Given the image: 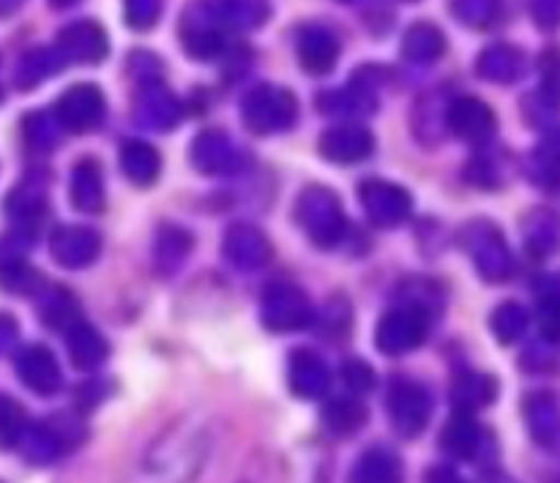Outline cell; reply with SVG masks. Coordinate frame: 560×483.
Here are the masks:
<instances>
[{
	"mask_svg": "<svg viewBox=\"0 0 560 483\" xmlns=\"http://www.w3.org/2000/svg\"><path fill=\"white\" fill-rule=\"evenodd\" d=\"M558 14H560V5L552 3V0H550V3H536V9H534L536 22H539L545 31H552V27H556Z\"/></svg>",
	"mask_w": 560,
	"mask_h": 483,
	"instance_id": "obj_45",
	"label": "cell"
},
{
	"mask_svg": "<svg viewBox=\"0 0 560 483\" xmlns=\"http://www.w3.org/2000/svg\"><path fill=\"white\" fill-rule=\"evenodd\" d=\"M49 255L58 266L77 271V268H88L96 262L102 255V235L82 224H63L49 238Z\"/></svg>",
	"mask_w": 560,
	"mask_h": 483,
	"instance_id": "obj_11",
	"label": "cell"
},
{
	"mask_svg": "<svg viewBox=\"0 0 560 483\" xmlns=\"http://www.w3.org/2000/svg\"><path fill=\"white\" fill-rule=\"evenodd\" d=\"M195 249V238L186 229L175 227V224H164L156 235V246H153V260L162 273H175L186 262V257Z\"/></svg>",
	"mask_w": 560,
	"mask_h": 483,
	"instance_id": "obj_28",
	"label": "cell"
},
{
	"mask_svg": "<svg viewBox=\"0 0 560 483\" xmlns=\"http://www.w3.org/2000/svg\"><path fill=\"white\" fill-rule=\"evenodd\" d=\"M290 391L301 399H320L331 386L328 366L312 350H295L288 366Z\"/></svg>",
	"mask_w": 560,
	"mask_h": 483,
	"instance_id": "obj_17",
	"label": "cell"
},
{
	"mask_svg": "<svg viewBox=\"0 0 560 483\" xmlns=\"http://www.w3.org/2000/svg\"><path fill=\"white\" fill-rule=\"evenodd\" d=\"M295 222L320 249H334L348 233V219L339 197L328 186H306L295 200Z\"/></svg>",
	"mask_w": 560,
	"mask_h": 483,
	"instance_id": "obj_1",
	"label": "cell"
},
{
	"mask_svg": "<svg viewBox=\"0 0 560 483\" xmlns=\"http://www.w3.org/2000/svg\"><path fill=\"white\" fill-rule=\"evenodd\" d=\"M124 16L135 31H151L159 16H162V3H156V0H129Z\"/></svg>",
	"mask_w": 560,
	"mask_h": 483,
	"instance_id": "obj_38",
	"label": "cell"
},
{
	"mask_svg": "<svg viewBox=\"0 0 560 483\" xmlns=\"http://www.w3.org/2000/svg\"><path fill=\"white\" fill-rule=\"evenodd\" d=\"M550 287L541 293L539 298V326L541 333H545L547 342H556L558 339V293H556V282L547 279Z\"/></svg>",
	"mask_w": 560,
	"mask_h": 483,
	"instance_id": "obj_39",
	"label": "cell"
},
{
	"mask_svg": "<svg viewBox=\"0 0 560 483\" xmlns=\"http://www.w3.org/2000/svg\"><path fill=\"white\" fill-rule=\"evenodd\" d=\"M27 137H31L33 145L38 148H52L58 145L60 140V126L52 115H44V113H33L27 118Z\"/></svg>",
	"mask_w": 560,
	"mask_h": 483,
	"instance_id": "obj_37",
	"label": "cell"
},
{
	"mask_svg": "<svg viewBox=\"0 0 560 483\" xmlns=\"http://www.w3.org/2000/svg\"><path fill=\"white\" fill-rule=\"evenodd\" d=\"M366 419H370V413H366L361 399L339 397L331 399V402L326 404V410H323V424H326L334 435H353L361 426H366Z\"/></svg>",
	"mask_w": 560,
	"mask_h": 483,
	"instance_id": "obj_31",
	"label": "cell"
},
{
	"mask_svg": "<svg viewBox=\"0 0 560 483\" xmlns=\"http://www.w3.org/2000/svg\"><path fill=\"white\" fill-rule=\"evenodd\" d=\"M71 202L82 213H98L104 208V175L96 158H80L71 169Z\"/></svg>",
	"mask_w": 560,
	"mask_h": 483,
	"instance_id": "obj_20",
	"label": "cell"
},
{
	"mask_svg": "<svg viewBox=\"0 0 560 483\" xmlns=\"http://www.w3.org/2000/svg\"><path fill=\"white\" fill-rule=\"evenodd\" d=\"M525 421H528V429L534 435V440L545 448H556L558 432H560V415L558 404L550 393H539V397H530V402L525 404Z\"/></svg>",
	"mask_w": 560,
	"mask_h": 483,
	"instance_id": "obj_29",
	"label": "cell"
},
{
	"mask_svg": "<svg viewBox=\"0 0 560 483\" xmlns=\"http://www.w3.org/2000/svg\"><path fill=\"white\" fill-rule=\"evenodd\" d=\"M481 446V426L476 415L454 413L441 432V448L452 459H474Z\"/></svg>",
	"mask_w": 560,
	"mask_h": 483,
	"instance_id": "obj_23",
	"label": "cell"
},
{
	"mask_svg": "<svg viewBox=\"0 0 560 483\" xmlns=\"http://www.w3.org/2000/svg\"><path fill=\"white\" fill-rule=\"evenodd\" d=\"M25 432V421H22V408L11 399L0 397V437L5 443H16Z\"/></svg>",
	"mask_w": 560,
	"mask_h": 483,
	"instance_id": "obj_41",
	"label": "cell"
},
{
	"mask_svg": "<svg viewBox=\"0 0 560 483\" xmlns=\"http://www.w3.org/2000/svg\"><path fill=\"white\" fill-rule=\"evenodd\" d=\"M427 322H430V315H424V311L408 304L386 311L381 317V322H377L375 331L377 350L386 355L410 353V350H416L424 342Z\"/></svg>",
	"mask_w": 560,
	"mask_h": 483,
	"instance_id": "obj_5",
	"label": "cell"
},
{
	"mask_svg": "<svg viewBox=\"0 0 560 483\" xmlns=\"http://www.w3.org/2000/svg\"><path fill=\"white\" fill-rule=\"evenodd\" d=\"M312 304L306 293L295 284L277 282L262 295V322L273 333H293L310 326Z\"/></svg>",
	"mask_w": 560,
	"mask_h": 483,
	"instance_id": "obj_4",
	"label": "cell"
},
{
	"mask_svg": "<svg viewBox=\"0 0 560 483\" xmlns=\"http://www.w3.org/2000/svg\"><path fill=\"white\" fill-rule=\"evenodd\" d=\"M427 483H465L452 468H435L427 473Z\"/></svg>",
	"mask_w": 560,
	"mask_h": 483,
	"instance_id": "obj_46",
	"label": "cell"
},
{
	"mask_svg": "<svg viewBox=\"0 0 560 483\" xmlns=\"http://www.w3.org/2000/svg\"><path fill=\"white\" fill-rule=\"evenodd\" d=\"M525 69V58L517 47L492 44L476 60V71L487 82H514Z\"/></svg>",
	"mask_w": 560,
	"mask_h": 483,
	"instance_id": "obj_26",
	"label": "cell"
},
{
	"mask_svg": "<svg viewBox=\"0 0 560 483\" xmlns=\"http://www.w3.org/2000/svg\"><path fill=\"white\" fill-rule=\"evenodd\" d=\"M463 244L485 282H506L514 271L512 251L501 229L490 222H470L463 233Z\"/></svg>",
	"mask_w": 560,
	"mask_h": 483,
	"instance_id": "obj_3",
	"label": "cell"
},
{
	"mask_svg": "<svg viewBox=\"0 0 560 483\" xmlns=\"http://www.w3.org/2000/svg\"><path fill=\"white\" fill-rule=\"evenodd\" d=\"M339 38L334 36L328 27L323 25H306L299 33V42H295V55H299V63L304 66L306 74H328L334 71L339 60Z\"/></svg>",
	"mask_w": 560,
	"mask_h": 483,
	"instance_id": "obj_15",
	"label": "cell"
},
{
	"mask_svg": "<svg viewBox=\"0 0 560 483\" xmlns=\"http://www.w3.org/2000/svg\"><path fill=\"white\" fill-rule=\"evenodd\" d=\"M446 52V36L435 22H416L402 38V55L413 63H432Z\"/></svg>",
	"mask_w": 560,
	"mask_h": 483,
	"instance_id": "obj_27",
	"label": "cell"
},
{
	"mask_svg": "<svg viewBox=\"0 0 560 483\" xmlns=\"http://www.w3.org/2000/svg\"><path fill=\"white\" fill-rule=\"evenodd\" d=\"M104 113H107V104H104L102 87L91 85V82H80V85H71L58 98L52 118L58 120L60 129L91 131L102 123Z\"/></svg>",
	"mask_w": 560,
	"mask_h": 483,
	"instance_id": "obj_8",
	"label": "cell"
},
{
	"mask_svg": "<svg viewBox=\"0 0 560 483\" xmlns=\"http://www.w3.org/2000/svg\"><path fill=\"white\" fill-rule=\"evenodd\" d=\"M388 415L394 421V429L405 437H416L424 432L427 421L432 415V397L421 382L399 377L388 388Z\"/></svg>",
	"mask_w": 560,
	"mask_h": 483,
	"instance_id": "obj_7",
	"label": "cell"
},
{
	"mask_svg": "<svg viewBox=\"0 0 560 483\" xmlns=\"http://www.w3.org/2000/svg\"><path fill=\"white\" fill-rule=\"evenodd\" d=\"M556 156L558 153H556V142H552V137L539 148V151L534 153V162L539 164V173H536V178H539L541 184L552 186V180H556Z\"/></svg>",
	"mask_w": 560,
	"mask_h": 483,
	"instance_id": "obj_44",
	"label": "cell"
},
{
	"mask_svg": "<svg viewBox=\"0 0 560 483\" xmlns=\"http://www.w3.org/2000/svg\"><path fill=\"white\" fill-rule=\"evenodd\" d=\"M446 126L452 134H457L459 140L474 142V145H485L498 129L495 109L490 104H485L481 98L474 96H459L454 98L446 107Z\"/></svg>",
	"mask_w": 560,
	"mask_h": 483,
	"instance_id": "obj_10",
	"label": "cell"
},
{
	"mask_svg": "<svg viewBox=\"0 0 560 483\" xmlns=\"http://www.w3.org/2000/svg\"><path fill=\"white\" fill-rule=\"evenodd\" d=\"M66 66V60L60 58L58 49L55 47H47V49H33L31 55H27L25 60H22V71H20V85L22 87H31V85H38L42 80H47V76L58 74L60 69Z\"/></svg>",
	"mask_w": 560,
	"mask_h": 483,
	"instance_id": "obj_35",
	"label": "cell"
},
{
	"mask_svg": "<svg viewBox=\"0 0 560 483\" xmlns=\"http://www.w3.org/2000/svg\"><path fill=\"white\" fill-rule=\"evenodd\" d=\"M244 126L257 137H271L288 131L299 120V102L288 87L260 85L246 93L241 104Z\"/></svg>",
	"mask_w": 560,
	"mask_h": 483,
	"instance_id": "obj_2",
	"label": "cell"
},
{
	"mask_svg": "<svg viewBox=\"0 0 560 483\" xmlns=\"http://www.w3.org/2000/svg\"><path fill=\"white\" fill-rule=\"evenodd\" d=\"M525 244L536 257L552 255L558 246L556 216L547 211H536L534 216H528V222H525Z\"/></svg>",
	"mask_w": 560,
	"mask_h": 483,
	"instance_id": "obj_34",
	"label": "cell"
},
{
	"mask_svg": "<svg viewBox=\"0 0 560 483\" xmlns=\"http://www.w3.org/2000/svg\"><path fill=\"white\" fill-rule=\"evenodd\" d=\"M224 260L230 266H235L238 271H257V268H266L271 262L273 249L271 240L266 238L262 229H257L255 224L238 222L224 233Z\"/></svg>",
	"mask_w": 560,
	"mask_h": 483,
	"instance_id": "obj_12",
	"label": "cell"
},
{
	"mask_svg": "<svg viewBox=\"0 0 560 483\" xmlns=\"http://www.w3.org/2000/svg\"><path fill=\"white\" fill-rule=\"evenodd\" d=\"M180 38H184L186 55H191V58L206 60L219 55V49H222V27L211 20V14L206 11V3L200 9H191L184 16Z\"/></svg>",
	"mask_w": 560,
	"mask_h": 483,
	"instance_id": "obj_19",
	"label": "cell"
},
{
	"mask_svg": "<svg viewBox=\"0 0 560 483\" xmlns=\"http://www.w3.org/2000/svg\"><path fill=\"white\" fill-rule=\"evenodd\" d=\"M120 173L135 186H153L162 173V156L151 142L129 140L120 148Z\"/></svg>",
	"mask_w": 560,
	"mask_h": 483,
	"instance_id": "obj_22",
	"label": "cell"
},
{
	"mask_svg": "<svg viewBox=\"0 0 560 483\" xmlns=\"http://www.w3.org/2000/svg\"><path fill=\"white\" fill-rule=\"evenodd\" d=\"M66 347H69L71 364L82 372L98 369L109 355L107 339L88 322H77L66 331Z\"/></svg>",
	"mask_w": 560,
	"mask_h": 483,
	"instance_id": "obj_21",
	"label": "cell"
},
{
	"mask_svg": "<svg viewBox=\"0 0 560 483\" xmlns=\"http://www.w3.org/2000/svg\"><path fill=\"white\" fill-rule=\"evenodd\" d=\"M184 115L178 98L162 85V82H145L135 96V120L148 129H173Z\"/></svg>",
	"mask_w": 560,
	"mask_h": 483,
	"instance_id": "obj_14",
	"label": "cell"
},
{
	"mask_svg": "<svg viewBox=\"0 0 560 483\" xmlns=\"http://www.w3.org/2000/svg\"><path fill=\"white\" fill-rule=\"evenodd\" d=\"M470 184L476 186H498L501 180V169L492 162V156H476L468 167Z\"/></svg>",
	"mask_w": 560,
	"mask_h": 483,
	"instance_id": "obj_43",
	"label": "cell"
},
{
	"mask_svg": "<svg viewBox=\"0 0 560 483\" xmlns=\"http://www.w3.org/2000/svg\"><path fill=\"white\" fill-rule=\"evenodd\" d=\"M375 148V137L370 129L359 123H339L331 126L328 131H323L320 142H317V151L326 162L331 164H355L361 158H366Z\"/></svg>",
	"mask_w": 560,
	"mask_h": 483,
	"instance_id": "obj_13",
	"label": "cell"
},
{
	"mask_svg": "<svg viewBox=\"0 0 560 483\" xmlns=\"http://www.w3.org/2000/svg\"><path fill=\"white\" fill-rule=\"evenodd\" d=\"M206 11L217 25L238 27V31L260 27L271 14L268 3H206Z\"/></svg>",
	"mask_w": 560,
	"mask_h": 483,
	"instance_id": "obj_30",
	"label": "cell"
},
{
	"mask_svg": "<svg viewBox=\"0 0 560 483\" xmlns=\"http://www.w3.org/2000/svg\"><path fill=\"white\" fill-rule=\"evenodd\" d=\"M60 58L66 63H102L109 52V38L104 27L93 20H80L66 25L55 42Z\"/></svg>",
	"mask_w": 560,
	"mask_h": 483,
	"instance_id": "obj_9",
	"label": "cell"
},
{
	"mask_svg": "<svg viewBox=\"0 0 560 483\" xmlns=\"http://www.w3.org/2000/svg\"><path fill=\"white\" fill-rule=\"evenodd\" d=\"M16 369H20L22 382H25L31 391L42 393V397H55V393L60 391L63 377H60V366L49 347L33 344V347L22 350L20 361H16Z\"/></svg>",
	"mask_w": 560,
	"mask_h": 483,
	"instance_id": "obj_16",
	"label": "cell"
},
{
	"mask_svg": "<svg viewBox=\"0 0 560 483\" xmlns=\"http://www.w3.org/2000/svg\"><path fill=\"white\" fill-rule=\"evenodd\" d=\"M452 11L457 20H463L470 27H487L498 14L495 3H487V0H476V3H452Z\"/></svg>",
	"mask_w": 560,
	"mask_h": 483,
	"instance_id": "obj_40",
	"label": "cell"
},
{
	"mask_svg": "<svg viewBox=\"0 0 560 483\" xmlns=\"http://www.w3.org/2000/svg\"><path fill=\"white\" fill-rule=\"evenodd\" d=\"M42 320L55 331H69L80 322V304L66 287H47L42 298Z\"/></svg>",
	"mask_w": 560,
	"mask_h": 483,
	"instance_id": "obj_32",
	"label": "cell"
},
{
	"mask_svg": "<svg viewBox=\"0 0 560 483\" xmlns=\"http://www.w3.org/2000/svg\"><path fill=\"white\" fill-rule=\"evenodd\" d=\"M498 397V382L490 375H476V372H465L454 380L452 386V402L457 413H470L487 408L495 402Z\"/></svg>",
	"mask_w": 560,
	"mask_h": 483,
	"instance_id": "obj_25",
	"label": "cell"
},
{
	"mask_svg": "<svg viewBox=\"0 0 560 483\" xmlns=\"http://www.w3.org/2000/svg\"><path fill=\"white\" fill-rule=\"evenodd\" d=\"M189 158L202 175H222V173H230V169H233L235 148L224 131L208 129V131H200V134L195 137Z\"/></svg>",
	"mask_w": 560,
	"mask_h": 483,
	"instance_id": "obj_18",
	"label": "cell"
},
{
	"mask_svg": "<svg viewBox=\"0 0 560 483\" xmlns=\"http://www.w3.org/2000/svg\"><path fill=\"white\" fill-rule=\"evenodd\" d=\"M16 339V322L11 317H0V350L9 347Z\"/></svg>",
	"mask_w": 560,
	"mask_h": 483,
	"instance_id": "obj_47",
	"label": "cell"
},
{
	"mask_svg": "<svg viewBox=\"0 0 560 483\" xmlns=\"http://www.w3.org/2000/svg\"><path fill=\"white\" fill-rule=\"evenodd\" d=\"M342 382L353 393H366L375 386V372H372V366L364 364V361H348V364L342 366Z\"/></svg>",
	"mask_w": 560,
	"mask_h": 483,
	"instance_id": "obj_42",
	"label": "cell"
},
{
	"mask_svg": "<svg viewBox=\"0 0 560 483\" xmlns=\"http://www.w3.org/2000/svg\"><path fill=\"white\" fill-rule=\"evenodd\" d=\"M359 200L364 205L366 216L377 227H399L408 222L410 211H413V197L405 186L388 184V180L370 178L359 186Z\"/></svg>",
	"mask_w": 560,
	"mask_h": 483,
	"instance_id": "obj_6",
	"label": "cell"
},
{
	"mask_svg": "<svg viewBox=\"0 0 560 483\" xmlns=\"http://www.w3.org/2000/svg\"><path fill=\"white\" fill-rule=\"evenodd\" d=\"M20 440L25 443L27 459H31V462H38V464L52 462V459H58L60 453L66 451L63 443L58 440V435H55V432L49 429V424L36 426V429H31V432H27V435H25V432H22Z\"/></svg>",
	"mask_w": 560,
	"mask_h": 483,
	"instance_id": "obj_36",
	"label": "cell"
},
{
	"mask_svg": "<svg viewBox=\"0 0 560 483\" xmlns=\"http://www.w3.org/2000/svg\"><path fill=\"white\" fill-rule=\"evenodd\" d=\"M405 470L394 451L386 448H372L350 470L348 483H402Z\"/></svg>",
	"mask_w": 560,
	"mask_h": 483,
	"instance_id": "obj_24",
	"label": "cell"
},
{
	"mask_svg": "<svg viewBox=\"0 0 560 483\" xmlns=\"http://www.w3.org/2000/svg\"><path fill=\"white\" fill-rule=\"evenodd\" d=\"M528 311L517 304V301H503L495 311H492V333H495L498 342L512 344L517 339H523V333L528 331Z\"/></svg>",
	"mask_w": 560,
	"mask_h": 483,
	"instance_id": "obj_33",
	"label": "cell"
},
{
	"mask_svg": "<svg viewBox=\"0 0 560 483\" xmlns=\"http://www.w3.org/2000/svg\"><path fill=\"white\" fill-rule=\"evenodd\" d=\"M492 483H514V481L512 479H495Z\"/></svg>",
	"mask_w": 560,
	"mask_h": 483,
	"instance_id": "obj_48",
	"label": "cell"
}]
</instances>
